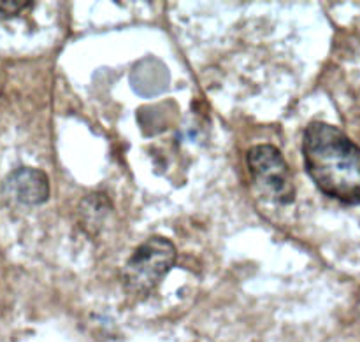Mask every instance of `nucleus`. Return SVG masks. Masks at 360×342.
Segmentation results:
<instances>
[{"label": "nucleus", "instance_id": "nucleus-1", "mask_svg": "<svg viewBox=\"0 0 360 342\" xmlns=\"http://www.w3.org/2000/svg\"><path fill=\"white\" fill-rule=\"evenodd\" d=\"M302 157L320 192L348 206L360 204V147L347 133L329 123H309Z\"/></svg>", "mask_w": 360, "mask_h": 342}, {"label": "nucleus", "instance_id": "nucleus-2", "mask_svg": "<svg viewBox=\"0 0 360 342\" xmlns=\"http://www.w3.org/2000/svg\"><path fill=\"white\" fill-rule=\"evenodd\" d=\"M176 248L169 239L153 235L144 241L127 260L122 279L127 291L144 297L157 288L165 274L174 267Z\"/></svg>", "mask_w": 360, "mask_h": 342}, {"label": "nucleus", "instance_id": "nucleus-3", "mask_svg": "<svg viewBox=\"0 0 360 342\" xmlns=\"http://www.w3.org/2000/svg\"><path fill=\"white\" fill-rule=\"evenodd\" d=\"M250 174L260 190L280 204H292L295 199L292 172L280 150L271 144H259L248 151Z\"/></svg>", "mask_w": 360, "mask_h": 342}, {"label": "nucleus", "instance_id": "nucleus-4", "mask_svg": "<svg viewBox=\"0 0 360 342\" xmlns=\"http://www.w3.org/2000/svg\"><path fill=\"white\" fill-rule=\"evenodd\" d=\"M6 190L18 202L27 204V206H39L46 202L49 197L48 176L39 169H18L7 178Z\"/></svg>", "mask_w": 360, "mask_h": 342}, {"label": "nucleus", "instance_id": "nucleus-5", "mask_svg": "<svg viewBox=\"0 0 360 342\" xmlns=\"http://www.w3.org/2000/svg\"><path fill=\"white\" fill-rule=\"evenodd\" d=\"M32 6H34V2H23V0H6V2H0V20L16 16L21 11Z\"/></svg>", "mask_w": 360, "mask_h": 342}]
</instances>
